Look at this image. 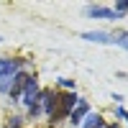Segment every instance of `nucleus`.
I'll list each match as a JSON object with an SVG mask.
<instances>
[{
  "instance_id": "9d476101",
  "label": "nucleus",
  "mask_w": 128,
  "mask_h": 128,
  "mask_svg": "<svg viewBox=\"0 0 128 128\" xmlns=\"http://www.w3.org/2000/svg\"><path fill=\"white\" fill-rule=\"evenodd\" d=\"M113 13L118 16V18H123V16L128 13V0H118V3H115V8H113Z\"/></svg>"
},
{
  "instance_id": "2eb2a0df",
  "label": "nucleus",
  "mask_w": 128,
  "mask_h": 128,
  "mask_svg": "<svg viewBox=\"0 0 128 128\" xmlns=\"http://www.w3.org/2000/svg\"><path fill=\"white\" fill-rule=\"evenodd\" d=\"M0 41H3V38H0Z\"/></svg>"
},
{
  "instance_id": "6e6552de",
  "label": "nucleus",
  "mask_w": 128,
  "mask_h": 128,
  "mask_svg": "<svg viewBox=\"0 0 128 128\" xmlns=\"http://www.w3.org/2000/svg\"><path fill=\"white\" fill-rule=\"evenodd\" d=\"M87 113H90V102L84 100V98H80V102L74 105V110L69 113V123H72V126H80V123L84 120V115H87Z\"/></svg>"
},
{
  "instance_id": "7ed1b4c3",
  "label": "nucleus",
  "mask_w": 128,
  "mask_h": 128,
  "mask_svg": "<svg viewBox=\"0 0 128 128\" xmlns=\"http://www.w3.org/2000/svg\"><path fill=\"white\" fill-rule=\"evenodd\" d=\"M26 64H28V59H10V56H3V59H0V80H8V77H13V74L23 72Z\"/></svg>"
},
{
  "instance_id": "423d86ee",
  "label": "nucleus",
  "mask_w": 128,
  "mask_h": 128,
  "mask_svg": "<svg viewBox=\"0 0 128 128\" xmlns=\"http://www.w3.org/2000/svg\"><path fill=\"white\" fill-rule=\"evenodd\" d=\"M28 77H31L28 72H18V74H13V82H10V90H8V100H13V102L20 100V92H23Z\"/></svg>"
},
{
  "instance_id": "0eeeda50",
  "label": "nucleus",
  "mask_w": 128,
  "mask_h": 128,
  "mask_svg": "<svg viewBox=\"0 0 128 128\" xmlns=\"http://www.w3.org/2000/svg\"><path fill=\"white\" fill-rule=\"evenodd\" d=\"M82 38L90 41V44H105V46H113L115 44V36L108 34V31H84Z\"/></svg>"
},
{
  "instance_id": "20e7f679",
  "label": "nucleus",
  "mask_w": 128,
  "mask_h": 128,
  "mask_svg": "<svg viewBox=\"0 0 128 128\" xmlns=\"http://www.w3.org/2000/svg\"><path fill=\"white\" fill-rule=\"evenodd\" d=\"M80 102L77 92H59V108H56V120L59 118H69V113L74 110V105Z\"/></svg>"
},
{
  "instance_id": "ddd939ff",
  "label": "nucleus",
  "mask_w": 128,
  "mask_h": 128,
  "mask_svg": "<svg viewBox=\"0 0 128 128\" xmlns=\"http://www.w3.org/2000/svg\"><path fill=\"white\" fill-rule=\"evenodd\" d=\"M59 84H62V87H67L69 92H74V80H67V77H59Z\"/></svg>"
},
{
  "instance_id": "39448f33",
  "label": "nucleus",
  "mask_w": 128,
  "mask_h": 128,
  "mask_svg": "<svg viewBox=\"0 0 128 128\" xmlns=\"http://www.w3.org/2000/svg\"><path fill=\"white\" fill-rule=\"evenodd\" d=\"M84 18H90V20H120L113 13V8H105V5H84Z\"/></svg>"
},
{
  "instance_id": "f8f14e48",
  "label": "nucleus",
  "mask_w": 128,
  "mask_h": 128,
  "mask_svg": "<svg viewBox=\"0 0 128 128\" xmlns=\"http://www.w3.org/2000/svg\"><path fill=\"white\" fill-rule=\"evenodd\" d=\"M23 126V118H20V115H13V118L8 120V128H20Z\"/></svg>"
},
{
  "instance_id": "f03ea898",
  "label": "nucleus",
  "mask_w": 128,
  "mask_h": 128,
  "mask_svg": "<svg viewBox=\"0 0 128 128\" xmlns=\"http://www.w3.org/2000/svg\"><path fill=\"white\" fill-rule=\"evenodd\" d=\"M38 92H41V87H38V80L34 77V74H31L28 77V82H26V87H23V92H20V105H23V108L28 110L31 105L34 102H38Z\"/></svg>"
},
{
  "instance_id": "9b49d317",
  "label": "nucleus",
  "mask_w": 128,
  "mask_h": 128,
  "mask_svg": "<svg viewBox=\"0 0 128 128\" xmlns=\"http://www.w3.org/2000/svg\"><path fill=\"white\" fill-rule=\"evenodd\" d=\"M113 36H115V44L113 46H120V49L128 51V34H113Z\"/></svg>"
},
{
  "instance_id": "4468645a",
  "label": "nucleus",
  "mask_w": 128,
  "mask_h": 128,
  "mask_svg": "<svg viewBox=\"0 0 128 128\" xmlns=\"http://www.w3.org/2000/svg\"><path fill=\"white\" fill-rule=\"evenodd\" d=\"M102 128H118V123H110V126H108V123H105Z\"/></svg>"
},
{
  "instance_id": "f257e3e1",
  "label": "nucleus",
  "mask_w": 128,
  "mask_h": 128,
  "mask_svg": "<svg viewBox=\"0 0 128 128\" xmlns=\"http://www.w3.org/2000/svg\"><path fill=\"white\" fill-rule=\"evenodd\" d=\"M38 98H41V110H44V115H46L51 123H56L59 92H54V90H41V92H38Z\"/></svg>"
},
{
  "instance_id": "1a4fd4ad",
  "label": "nucleus",
  "mask_w": 128,
  "mask_h": 128,
  "mask_svg": "<svg viewBox=\"0 0 128 128\" xmlns=\"http://www.w3.org/2000/svg\"><path fill=\"white\" fill-rule=\"evenodd\" d=\"M80 126H82V128H102V126H105V120H102V115H100V113H92V110H90L87 115H84V120H82Z\"/></svg>"
}]
</instances>
